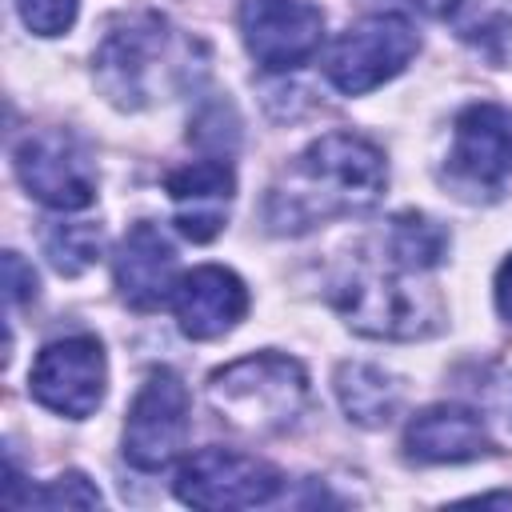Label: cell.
<instances>
[{"instance_id":"obj_14","label":"cell","mask_w":512,"mask_h":512,"mask_svg":"<svg viewBox=\"0 0 512 512\" xmlns=\"http://www.w3.org/2000/svg\"><path fill=\"white\" fill-rule=\"evenodd\" d=\"M164 192L172 200L176 232L196 244H208L228 220L236 176H232L228 160H192V164L168 172Z\"/></svg>"},{"instance_id":"obj_18","label":"cell","mask_w":512,"mask_h":512,"mask_svg":"<svg viewBox=\"0 0 512 512\" xmlns=\"http://www.w3.org/2000/svg\"><path fill=\"white\" fill-rule=\"evenodd\" d=\"M448 16H452L456 32L468 44H476L488 60H496V64L512 60V4H500V0H456Z\"/></svg>"},{"instance_id":"obj_20","label":"cell","mask_w":512,"mask_h":512,"mask_svg":"<svg viewBox=\"0 0 512 512\" xmlns=\"http://www.w3.org/2000/svg\"><path fill=\"white\" fill-rule=\"evenodd\" d=\"M24 504H36V508H96L100 492L88 484L84 472H64V476L48 480L44 488H32L24 496Z\"/></svg>"},{"instance_id":"obj_24","label":"cell","mask_w":512,"mask_h":512,"mask_svg":"<svg viewBox=\"0 0 512 512\" xmlns=\"http://www.w3.org/2000/svg\"><path fill=\"white\" fill-rule=\"evenodd\" d=\"M464 504H500V508H512V492H484V496H468Z\"/></svg>"},{"instance_id":"obj_22","label":"cell","mask_w":512,"mask_h":512,"mask_svg":"<svg viewBox=\"0 0 512 512\" xmlns=\"http://www.w3.org/2000/svg\"><path fill=\"white\" fill-rule=\"evenodd\" d=\"M4 288H8V304H24L36 296V272L20 260V252H4Z\"/></svg>"},{"instance_id":"obj_8","label":"cell","mask_w":512,"mask_h":512,"mask_svg":"<svg viewBox=\"0 0 512 512\" xmlns=\"http://www.w3.org/2000/svg\"><path fill=\"white\" fill-rule=\"evenodd\" d=\"M12 168H16L20 184L28 188V196H36L48 208L80 212V208H88L96 200L92 160L80 148V140L68 136L64 128L28 132L12 148Z\"/></svg>"},{"instance_id":"obj_17","label":"cell","mask_w":512,"mask_h":512,"mask_svg":"<svg viewBox=\"0 0 512 512\" xmlns=\"http://www.w3.org/2000/svg\"><path fill=\"white\" fill-rule=\"evenodd\" d=\"M384 252L404 272H428L448 252V232L424 212H396L384 236Z\"/></svg>"},{"instance_id":"obj_15","label":"cell","mask_w":512,"mask_h":512,"mask_svg":"<svg viewBox=\"0 0 512 512\" xmlns=\"http://www.w3.org/2000/svg\"><path fill=\"white\" fill-rule=\"evenodd\" d=\"M492 448L480 416L460 404H432L404 428V452L416 464H464Z\"/></svg>"},{"instance_id":"obj_2","label":"cell","mask_w":512,"mask_h":512,"mask_svg":"<svg viewBox=\"0 0 512 512\" xmlns=\"http://www.w3.org/2000/svg\"><path fill=\"white\" fill-rule=\"evenodd\" d=\"M208 396L232 428L272 436L300 420L308 404V376L292 356L252 352L228 368H216L208 376Z\"/></svg>"},{"instance_id":"obj_13","label":"cell","mask_w":512,"mask_h":512,"mask_svg":"<svg viewBox=\"0 0 512 512\" xmlns=\"http://www.w3.org/2000/svg\"><path fill=\"white\" fill-rule=\"evenodd\" d=\"M112 272H116V288H120L124 304L136 312H152L164 300H172V288L180 280L172 240L148 220H136L124 232L116 260H112Z\"/></svg>"},{"instance_id":"obj_19","label":"cell","mask_w":512,"mask_h":512,"mask_svg":"<svg viewBox=\"0 0 512 512\" xmlns=\"http://www.w3.org/2000/svg\"><path fill=\"white\" fill-rule=\"evenodd\" d=\"M100 248H104L100 224H64L60 220L44 232V252L60 276H80L84 268H92L100 260Z\"/></svg>"},{"instance_id":"obj_5","label":"cell","mask_w":512,"mask_h":512,"mask_svg":"<svg viewBox=\"0 0 512 512\" xmlns=\"http://www.w3.org/2000/svg\"><path fill=\"white\" fill-rule=\"evenodd\" d=\"M168 20L156 12H124L116 24H108L100 48H96V80L100 88L124 104L140 108L156 92V76L168 60Z\"/></svg>"},{"instance_id":"obj_12","label":"cell","mask_w":512,"mask_h":512,"mask_svg":"<svg viewBox=\"0 0 512 512\" xmlns=\"http://www.w3.org/2000/svg\"><path fill=\"white\" fill-rule=\"evenodd\" d=\"M172 312L188 340H216L248 312V288L232 268L200 264L172 288Z\"/></svg>"},{"instance_id":"obj_3","label":"cell","mask_w":512,"mask_h":512,"mask_svg":"<svg viewBox=\"0 0 512 512\" xmlns=\"http://www.w3.org/2000/svg\"><path fill=\"white\" fill-rule=\"evenodd\" d=\"M408 276L420 272H404L388 260L384 268H356L352 276H344L332 288V304L340 308V316L376 340H416L428 336L436 328V296L432 292H416L408 288Z\"/></svg>"},{"instance_id":"obj_16","label":"cell","mask_w":512,"mask_h":512,"mask_svg":"<svg viewBox=\"0 0 512 512\" xmlns=\"http://www.w3.org/2000/svg\"><path fill=\"white\" fill-rule=\"evenodd\" d=\"M336 396H340V408L348 412V420H356L364 428H380L400 412L404 388L396 384V376H388L376 364H340Z\"/></svg>"},{"instance_id":"obj_11","label":"cell","mask_w":512,"mask_h":512,"mask_svg":"<svg viewBox=\"0 0 512 512\" xmlns=\"http://www.w3.org/2000/svg\"><path fill=\"white\" fill-rule=\"evenodd\" d=\"M448 172L460 188L496 196L512 176V116L500 104H468L452 124Z\"/></svg>"},{"instance_id":"obj_4","label":"cell","mask_w":512,"mask_h":512,"mask_svg":"<svg viewBox=\"0 0 512 512\" xmlns=\"http://www.w3.org/2000/svg\"><path fill=\"white\" fill-rule=\"evenodd\" d=\"M416 48H420V36L404 16L372 12L336 36V44L324 56V76L344 96H364L384 80H392L396 72H404Z\"/></svg>"},{"instance_id":"obj_21","label":"cell","mask_w":512,"mask_h":512,"mask_svg":"<svg viewBox=\"0 0 512 512\" xmlns=\"http://www.w3.org/2000/svg\"><path fill=\"white\" fill-rule=\"evenodd\" d=\"M80 0H16V12L28 32L36 36H60L72 28Z\"/></svg>"},{"instance_id":"obj_6","label":"cell","mask_w":512,"mask_h":512,"mask_svg":"<svg viewBox=\"0 0 512 512\" xmlns=\"http://www.w3.org/2000/svg\"><path fill=\"white\" fill-rule=\"evenodd\" d=\"M188 444V388L172 368H152L124 420V460L136 472H164Z\"/></svg>"},{"instance_id":"obj_10","label":"cell","mask_w":512,"mask_h":512,"mask_svg":"<svg viewBox=\"0 0 512 512\" xmlns=\"http://www.w3.org/2000/svg\"><path fill=\"white\" fill-rule=\"evenodd\" d=\"M240 32L260 68L292 72L316 56L324 40V12L312 0H244Z\"/></svg>"},{"instance_id":"obj_1","label":"cell","mask_w":512,"mask_h":512,"mask_svg":"<svg viewBox=\"0 0 512 512\" xmlns=\"http://www.w3.org/2000/svg\"><path fill=\"white\" fill-rule=\"evenodd\" d=\"M388 164L376 144L352 132H324L268 192L272 232H308L332 216H360L380 204Z\"/></svg>"},{"instance_id":"obj_23","label":"cell","mask_w":512,"mask_h":512,"mask_svg":"<svg viewBox=\"0 0 512 512\" xmlns=\"http://www.w3.org/2000/svg\"><path fill=\"white\" fill-rule=\"evenodd\" d=\"M496 312L512 324V256L500 264V272H496Z\"/></svg>"},{"instance_id":"obj_9","label":"cell","mask_w":512,"mask_h":512,"mask_svg":"<svg viewBox=\"0 0 512 512\" xmlns=\"http://www.w3.org/2000/svg\"><path fill=\"white\" fill-rule=\"evenodd\" d=\"M104 384L108 364L96 336H64L44 344L28 372V392L36 396V404L68 420L92 416L104 400Z\"/></svg>"},{"instance_id":"obj_7","label":"cell","mask_w":512,"mask_h":512,"mask_svg":"<svg viewBox=\"0 0 512 512\" xmlns=\"http://www.w3.org/2000/svg\"><path fill=\"white\" fill-rule=\"evenodd\" d=\"M280 484L284 480L268 460L212 444L180 464L172 488L192 508H256L276 500Z\"/></svg>"}]
</instances>
